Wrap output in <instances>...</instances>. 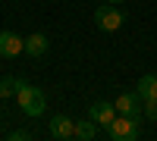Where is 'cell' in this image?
Returning <instances> with one entry per match:
<instances>
[{
    "label": "cell",
    "mask_w": 157,
    "mask_h": 141,
    "mask_svg": "<svg viewBox=\"0 0 157 141\" xmlns=\"http://www.w3.org/2000/svg\"><path fill=\"white\" fill-rule=\"evenodd\" d=\"M88 116L94 119L98 125H104V129H107V125L116 119V107L110 104V100H94V104L88 107Z\"/></svg>",
    "instance_id": "obj_7"
},
{
    "label": "cell",
    "mask_w": 157,
    "mask_h": 141,
    "mask_svg": "<svg viewBox=\"0 0 157 141\" xmlns=\"http://www.w3.org/2000/svg\"><path fill=\"white\" fill-rule=\"evenodd\" d=\"M29 138H32L29 129H16V132H10V141H29Z\"/></svg>",
    "instance_id": "obj_13"
},
{
    "label": "cell",
    "mask_w": 157,
    "mask_h": 141,
    "mask_svg": "<svg viewBox=\"0 0 157 141\" xmlns=\"http://www.w3.org/2000/svg\"><path fill=\"white\" fill-rule=\"evenodd\" d=\"M107 3H116V6H120V3H126V0H107Z\"/></svg>",
    "instance_id": "obj_14"
},
{
    "label": "cell",
    "mask_w": 157,
    "mask_h": 141,
    "mask_svg": "<svg viewBox=\"0 0 157 141\" xmlns=\"http://www.w3.org/2000/svg\"><path fill=\"white\" fill-rule=\"evenodd\" d=\"M47 50H50V41H47L44 32H32L29 38H25V54L29 57H44Z\"/></svg>",
    "instance_id": "obj_8"
},
{
    "label": "cell",
    "mask_w": 157,
    "mask_h": 141,
    "mask_svg": "<svg viewBox=\"0 0 157 141\" xmlns=\"http://www.w3.org/2000/svg\"><path fill=\"white\" fill-rule=\"evenodd\" d=\"M145 119H151V122H157V100H145Z\"/></svg>",
    "instance_id": "obj_12"
},
{
    "label": "cell",
    "mask_w": 157,
    "mask_h": 141,
    "mask_svg": "<svg viewBox=\"0 0 157 141\" xmlns=\"http://www.w3.org/2000/svg\"><path fill=\"white\" fill-rule=\"evenodd\" d=\"M25 54V38H19L16 32H0V57L3 60H13V57H19Z\"/></svg>",
    "instance_id": "obj_5"
},
{
    "label": "cell",
    "mask_w": 157,
    "mask_h": 141,
    "mask_svg": "<svg viewBox=\"0 0 157 141\" xmlns=\"http://www.w3.org/2000/svg\"><path fill=\"white\" fill-rule=\"evenodd\" d=\"M107 138L110 141H132L138 135V119L135 116H123V113H116V119L107 125Z\"/></svg>",
    "instance_id": "obj_3"
},
{
    "label": "cell",
    "mask_w": 157,
    "mask_h": 141,
    "mask_svg": "<svg viewBox=\"0 0 157 141\" xmlns=\"http://www.w3.org/2000/svg\"><path fill=\"white\" fill-rule=\"evenodd\" d=\"M113 107H116V113H123V116H135V119H141L145 100L138 97V91H123V94H116Z\"/></svg>",
    "instance_id": "obj_4"
},
{
    "label": "cell",
    "mask_w": 157,
    "mask_h": 141,
    "mask_svg": "<svg viewBox=\"0 0 157 141\" xmlns=\"http://www.w3.org/2000/svg\"><path fill=\"white\" fill-rule=\"evenodd\" d=\"M16 100H19V110L25 113L29 119H38L47 113V97L41 88H35L29 82H19V91H16Z\"/></svg>",
    "instance_id": "obj_1"
},
{
    "label": "cell",
    "mask_w": 157,
    "mask_h": 141,
    "mask_svg": "<svg viewBox=\"0 0 157 141\" xmlns=\"http://www.w3.org/2000/svg\"><path fill=\"white\" fill-rule=\"evenodd\" d=\"M50 135L60 138V141L75 138V119H72V116H66V113H57V116L50 119Z\"/></svg>",
    "instance_id": "obj_6"
},
{
    "label": "cell",
    "mask_w": 157,
    "mask_h": 141,
    "mask_svg": "<svg viewBox=\"0 0 157 141\" xmlns=\"http://www.w3.org/2000/svg\"><path fill=\"white\" fill-rule=\"evenodd\" d=\"M101 132H98V122L94 119H75V138L78 141H91V138H98Z\"/></svg>",
    "instance_id": "obj_10"
},
{
    "label": "cell",
    "mask_w": 157,
    "mask_h": 141,
    "mask_svg": "<svg viewBox=\"0 0 157 141\" xmlns=\"http://www.w3.org/2000/svg\"><path fill=\"white\" fill-rule=\"evenodd\" d=\"M123 22H126V13L116 3H104L94 9V25L101 32H116V28H123Z\"/></svg>",
    "instance_id": "obj_2"
},
{
    "label": "cell",
    "mask_w": 157,
    "mask_h": 141,
    "mask_svg": "<svg viewBox=\"0 0 157 141\" xmlns=\"http://www.w3.org/2000/svg\"><path fill=\"white\" fill-rule=\"evenodd\" d=\"M19 82H22V79H16V75H6V79H0V100L16 97V91H19Z\"/></svg>",
    "instance_id": "obj_11"
},
{
    "label": "cell",
    "mask_w": 157,
    "mask_h": 141,
    "mask_svg": "<svg viewBox=\"0 0 157 141\" xmlns=\"http://www.w3.org/2000/svg\"><path fill=\"white\" fill-rule=\"evenodd\" d=\"M135 91H138L141 100H157V75H141Z\"/></svg>",
    "instance_id": "obj_9"
}]
</instances>
